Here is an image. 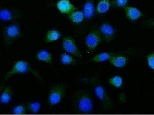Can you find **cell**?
Wrapping results in <instances>:
<instances>
[{
  "label": "cell",
  "instance_id": "obj_1",
  "mask_svg": "<svg viewBox=\"0 0 154 115\" xmlns=\"http://www.w3.org/2000/svg\"><path fill=\"white\" fill-rule=\"evenodd\" d=\"M73 105L78 113L88 114L91 113L93 104L89 94L84 90H78L74 94Z\"/></svg>",
  "mask_w": 154,
  "mask_h": 115
},
{
  "label": "cell",
  "instance_id": "obj_2",
  "mask_svg": "<svg viewBox=\"0 0 154 115\" xmlns=\"http://www.w3.org/2000/svg\"><path fill=\"white\" fill-rule=\"evenodd\" d=\"M29 72L32 73L38 78L41 79V77L38 72L32 68L28 62L23 60H18L14 63L11 69L5 75V80H8L13 75L26 74Z\"/></svg>",
  "mask_w": 154,
  "mask_h": 115
},
{
  "label": "cell",
  "instance_id": "obj_3",
  "mask_svg": "<svg viewBox=\"0 0 154 115\" xmlns=\"http://www.w3.org/2000/svg\"><path fill=\"white\" fill-rule=\"evenodd\" d=\"M68 85L64 83L54 85L49 89L48 101L52 106L57 105L62 100L68 88Z\"/></svg>",
  "mask_w": 154,
  "mask_h": 115
},
{
  "label": "cell",
  "instance_id": "obj_4",
  "mask_svg": "<svg viewBox=\"0 0 154 115\" xmlns=\"http://www.w3.org/2000/svg\"><path fill=\"white\" fill-rule=\"evenodd\" d=\"M2 33L4 42L7 46L13 43L20 38L22 35L20 25L16 23L4 27Z\"/></svg>",
  "mask_w": 154,
  "mask_h": 115
},
{
  "label": "cell",
  "instance_id": "obj_5",
  "mask_svg": "<svg viewBox=\"0 0 154 115\" xmlns=\"http://www.w3.org/2000/svg\"><path fill=\"white\" fill-rule=\"evenodd\" d=\"M63 49L67 52L78 58L82 57V53L75 42V40L71 36H66L63 38L62 41Z\"/></svg>",
  "mask_w": 154,
  "mask_h": 115
},
{
  "label": "cell",
  "instance_id": "obj_6",
  "mask_svg": "<svg viewBox=\"0 0 154 115\" xmlns=\"http://www.w3.org/2000/svg\"><path fill=\"white\" fill-rule=\"evenodd\" d=\"M94 92L96 96L101 101L104 109H111L112 107V103L105 89L100 84L96 83L94 81Z\"/></svg>",
  "mask_w": 154,
  "mask_h": 115
},
{
  "label": "cell",
  "instance_id": "obj_7",
  "mask_svg": "<svg viewBox=\"0 0 154 115\" xmlns=\"http://www.w3.org/2000/svg\"><path fill=\"white\" fill-rule=\"evenodd\" d=\"M103 40L100 31L96 30L91 31L85 38V43L88 52L94 50Z\"/></svg>",
  "mask_w": 154,
  "mask_h": 115
},
{
  "label": "cell",
  "instance_id": "obj_8",
  "mask_svg": "<svg viewBox=\"0 0 154 115\" xmlns=\"http://www.w3.org/2000/svg\"><path fill=\"white\" fill-rule=\"evenodd\" d=\"M103 40L109 42L115 38L116 31L115 28L109 23L105 22L100 26L99 29Z\"/></svg>",
  "mask_w": 154,
  "mask_h": 115
},
{
  "label": "cell",
  "instance_id": "obj_9",
  "mask_svg": "<svg viewBox=\"0 0 154 115\" xmlns=\"http://www.w3.org/2000/svg\"><path fill=\"white\" fill-rule=\"evenodd\" d=\"M21 16L19 11L4 8L0 11V18L4 22H9L18 18Z\"/></svg>",
  "mask_w": 154,
  "mask_h": 115
},
{
  "label": "cell",
  "instance_id": "obj_10",
  "mask_svg": "<svg viewBox=\"0 0 154 115\" xmlns=\"http://www.w3.org/2000/svg\"><path fill=\"white\" fill-rule=\"evenodd\" d=\"M56 6L59 11L63 14L69 15L76 10L69 0H60Z\"/></svg>",
  "mask_w": 154,
  "mask_h": 115
},
{
  "label": "cell",
  "instance_id": "obj_11",
  "mask_svg": "<svg viewBox=\"0 0 154 115\" xmlns=\"http://www.w3.org/2000/svg\"><path fill=\"white\" fill-rule=\"evenodd\" d=\"M123 8L126 17L130 21H137L143 16L142 12L137 8L126 5Z\"/></svg>",
  "mask_w": 154,
  "mask_h": 115
},
{
  "label": "cell",
  "instance_id": "obj_12",
  "mask_svg": "<svg viewBox=\"0 0 154 115\" xmlns=\"http://www.w3.org/2000/svg\"><path fill=\"white\" fill-rule=\"evenodd\" d=\"M83 13L86 19H91L94 17L95 8L94 0H86L83 7Z\"/></svg>",
  "mask_w": 154,
  "mask_h": 115
},
{
  "label": "cell",
  "instance_id": "obj_13",
  "mask_svg": "<svg viewBox=\"0 0 154 115\" xmlns=\"http://www.w3.org/2000/svg\"><path fill=\"white\" fill-rule=\"evenodd\" d=\"M35 58L38 61H42L49 65H52L53 61V55L46 50H41L37 53Z\"/></svg>",
  "mask_w": 154,
  "mask_h": 115
},
{
  "label": "cell",
  "instance_id": "obj_14",
  "mask_svg": "<svg viewBox=\"0 0 154 115\" xmlns=\"http://www.w3.org/2000/svg\"><path fill=\"white\" fill-rule=\"evenodd\" d=\"M110 63L117 68H123L127 63V58L122 56H112L109 60Z\"/></svg>",
  "mask_w": 154,
  "mask_h": 115
},
{
  "label": "cell",
  "instance_id": "obj_15",
  "mask_svg": "<svg viewBox=\"0 0 154 115\" xmlns=\"http://www.w3.org/2000/svg\"><path fill=\"white\" fill-rule=\"evenodd\" d=\"M13 93L12 89L6 86L3 89L1 96V102L3 104H7L11 101Z\"/></svg>",
  "mask_w": 154,
  "mask_h": 115
},
{
  "label": "cell",
  "instance_id": "obj_16",
  "mask_svg": "<svg viewBox=\"0 0 154 115\" xmlns=\"http://www.w3.org/2000/svg\"><path fill=\"white\" fill-rule=\"evenodd\" d=\"M111 6V0H100L96 7V10L100 14L108 12Z\"/></svg>",
  "mask_w": 154,
  "mask_h": 115
},
{
  "label": "cell",
  "instance_id": "obj_17",
  "mask_svg": "<svg viewBox=\"0 0 154 115\" xmlns=\"http://www.w3.org/2000/svg\"><path fill=\"white\" fill-rule=\"evenodd\" d=\"M61 37V34L58 30L51 29L47 33L45 41L46 43H50L58 40Z\"/></svg>",
  "mask_w": 154,
  "mask_h": 115
},
{
  "label": "cell",
  "instance_id": "obj_18",
  "mask_svg": "<svg viewBox=\"0 0 154 115\" xmlns=\"http://www.w3.org/2000/svg\"><path fill=\"white\" fill-rule=\"evenodd\" d=\"M70 21L75 24L82 22L85 18L83 12L80 11L75 10L68 15Z\"/></svg>",
  "mask_w": 154,
  "mask_h": 115
},
{
  "label": "cell",
  "instance_id": "obj_19",
  "mask_svg": "<svg viewBox=\"0 0 154 115\" xmlns=\"http://www.w3.org/2000/svg\"><path fill=\"white\" fill-rule=\"evenodd\" d=\"M60 62L63 65L72 66L76 65V60L72 56L67 53H63L60 55Z\"/></svg>",
  "mask_w": 154,
  "mask_h": 115
},
{
  "label": "cell",
  "instance_id": "obj_20",
  "mask_svg": "<svg viewBox=\"0 0 154 115\" xmlns=\"http://www.w3.org/2000/svg\"><path fill=\"white\" fill-rule=\"evenodd\" d=\"M112 56L111 53L103 52L95 56L92 58L91 61L95 63L103 62L110 60Z\"/></svg>",
  "mask_w": 154,
  "mask_h": 115
},
{
  "label": "cell",
  "instance_id": "obj_21",
  "mask_svg": "<svg viewBox=\"0 0 154 115\" xmlns=\"http://www.w3.org/2000/svg\"><path fill=\"white\" fill-rule=\"evenodd\" d=\"M26 108L30 113L36 114L40 110L41 104L39 102H29L27 104Z\"/></svg>",
  "mask_w": 154,
  "mask_h": 115
},
{
  "label": "cell",
  "instance_id": "obj_22",
  "mask_svg": "<svg viewBox=\"0 0 154 115\" xmlns=\"http://www.w3.org/2000/svg\"><path fill=\"white\" fill-rule=\"evenodd\" d=\"M109 82L111 85L119 88L123 85V81L120 76H114L109 79Z\"/></svg>",
  "mask_w": 154,
  "mask_h": 115
},
{
  "label": "cell",
  "instance_id": "obj_23",
  "mask_svg": "<svg viewBox=\"0 0 154 115\" xmlns=\"http://www.w3.org/2000/svg\"><path fill=\"white\" fill-rule=\"evenodd\" d=\"M111 6L115 9L124 8L127 5L128 0H111Z\"/></svg>",
  "mask_w": 154,
  "mask_h": 115
},
{
  "label": "cell",
  "instance_id": "obj_24",
  "mask_svg": "<svg viewBox=\"0 0 154 115\" xmlns=\"http://www.w3.org/2000/svg\"><path fill=\"white\" fill-rule=\"evenodd\" d=\"M27 108L23 105H16L13 108L12 112L15 114H24L26 113Z\"/></svg>",
  "mask_w": 154,
  "mask_h": 115
},
{
  "label": "cell",
  "instance_id": "obj_25",
  "mask_svg": "<svg viewBox=\"0 0 154 115\" xmlns=\"http://www.w3.org/2000/svg\"><path fill=\"white\" fill-rule=\"evenodd\" d=\"M143 24L144 26L148 28H154V17L151 18L144 20Z\"/></svg>",
  "mask_w": 154,
  "mask_h": 115
},
{
  "label": "cell",
  "instance_id": "obj_26",
  "mask_svg": "<svg viewBox=\"0 0 154 115\" xmlns=\"http://www.w3.org/2000/svg\"><path fill=\"white\" fill-rule=\"evenodd\" d=\"M147 60L149 66L154 71V53H151L148 56Z\"/></svg>",
  "mask_w": 154,
  "mask_h": 115
}]
</instances>
